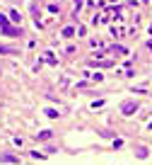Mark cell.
<instances>
[{
    "mask_svg": "<svg viewBox=\"0 0 152 165\" xmlns=\"http://www.w3.org/2000/svg\"><path fill=\"white\" fill-rule=\"evenodd\" d=\"M138 109V104H133V102H128V104H123V114H133Z\"/></svg>",
    "mask_w": 152,
    "mask_h": 165,
    "instance_id": "2",
    "label": "cell"
},
{
    "mask_svg": "<svg viewBox=\"0 0 152 165\" xmlns=\"http://www.w3.org/2000/svg\"><path fill=\"white\" fill-rule=\"evenodd\" d=\"M0 24L5 27V29H2V34H7V36H19V34H22V29H15V27H10V24H7V20H5L2 15H0Z\"/></svg>",
    "mask_w": 152,
    "mask_h": 165,
    "instance_id": "1",
    "label": "cell"
},
{
    "mask_svg": "<svg viewBox=\"0 0 152 165\" xmlns=\"http://www.w3.org/2000/svg\"><path fill=\"white\" fill-rule=\"evenodd\" d=\"M0 160H2V163H17L15 156H0Z\"/></svg>",
    "mask_w": 152,
    "mask_h": 165,
    "instance_id": "3",
    "label": "cell"
}]
</instances>
